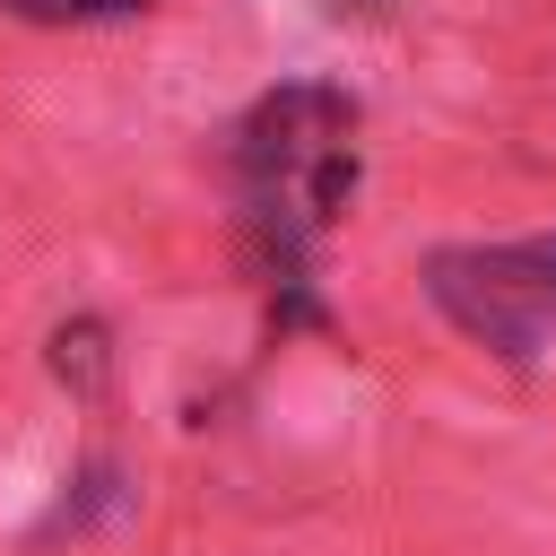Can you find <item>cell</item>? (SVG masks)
I'll list each match as a JSON object with an SVG mask.
<instances>
[{
	"label": "cell",
	"mask_w": 556,
	"mask_h": 556,
	"mask_svg": "<svg viewBox=\"0 0 556 556\" xmlns=\"http://www.w3.org/2000/svg\"><path fill=\"white\" fill-rule=\"evenodd\" d=\"M330 9H356V17H382L391 0H330Z\"/></svg>",
	"instance_id": "obj_5"
},
{
	"label": "cell",
	"mask_w": 556,
	"mask_h": 556,
	"mask_svg": "<svg viewBox=\"0 0 556 556\" xmlns=\"http://www.w3.org/2000/svg\"><path fill=\"white\" fill-rule=\"evenodd\" d=\"M235 235L243 269L278 295V321H321L313 304V243L356 200V96L339 87H269L235 122Z\"/></svg>",
	"instance_id": "obj_1"
},
{
	"label": "cell",
	"mask_w": 556,
	"mask_h": 556,
	"mask_svg": "<svg viewBox=\"0 0 556 556\" xmlns=\"http://www.w3.org/2000/svg\"><path fill=\"white\" fill-rule=\"evenodd\" d=\"M26 26H104V17H139L148 0H0Z\"/></svg>",
	"instance_id": "obj_3"
},
{
	"label": "cell",
	"mask_w": 556,
	"mask_h": 556,
	"mask_svg": "<svg viewBox=\"0 0 556 556\" xmlns=\"http://www.w3.org/2000/svg\"><path fill=\"white\" fill-rule=\"evenodd\" d=\"M52 365H61V382L78 374V382H96L104 374V348H96V321H78V330H61L52 339Z\"/></svg>",
	"instance_id": "obj_4"
},
{
	"label": "cell",
	"mask_w": 556,
	"mask_h": 556,
	"mask_svg": "<svg viewBox=\"0 0 556 556\" xmlns=\"http://www.w3.org/2000/svg\"><path fill=\"white\" fill-rule=\"evenodd\" d=\"M426 295L469 348L504 365H539L556 339V226L513 235V243H434Z\"/></svg>",
	"instance_id": "obj_2"
}]
</instances>
